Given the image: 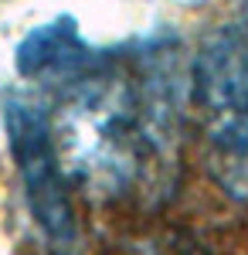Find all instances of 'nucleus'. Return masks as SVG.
<instances>
[{"label": "nucleus", "instance_id": "nucleus-1", "mask_svg": "<svg viewBox=\"0 0 248 255\" xmlns=\"http://www.w3.org/2000/svg\"><path fill=\"white\" fill-rule=\"evenodd\" d=\"M58 123H51L58 157L75 184L116 194L133 184L143 160L156 153L143 123L136 82L123 75L113 61H99L89 75L65 85L58 106Z\"/></svg>", "mask_w": 248, "mask_h": 255}, {"label": "nucleus", "instance_id": "nucleus-2", "mask_svg": "<svg viewBox=\"0 0 248 255\" xmlns=\"http://www.w3.org/2000/svg\"><path fill=\"white\" fill-rule=\"evenodd\" d=\"M191 89L204 129L208 174L225 194L248 197V34L218 27L201 41Z\"/></svg>", "mask_w": 248, "mask_h": 255}, {"label": "nucleus", "instance_id": "nucleus-3", "mask_svg": "<svg viewBox=\"0 0 248 255\" xmlns=\"http://www.w3.org/2000/svg\"><path fill=\"white\" fill-rule=\"evenodd\" d=\"M0 119H3V136H7L34 225L58 255H75L78 228L72 197H68V174L58 157L51 116L31 99L7 96L0 106Z\"/></svg>", "mask_w": 248, "mask_h": 255}, {"label": "nucleus", "instance_id": "nucleus-4", "mask_svg": "<svg viewBox=\"0 0 248 255\" xmlns=\"http://www.w3.org/2000/svg\"><path fill=\"white\" fill-rule=\"evenodd\" d=\"M99 61H106V55L82 38L78 20L72 14H58V17L38 24L34 31L24 34V41L14 51V68L20 79L55 82V85L78 82Z\"/></svg>", "mask_w": 248, "mask_h": 255}]
</instances>
